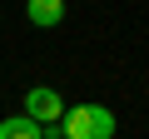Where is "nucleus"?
Here are the masks:
<instances>
[{
	"instance_id": "nucleus-1",
	"label": "nucleus",
	"mask_w": 149,
	"mask_h": 139,
	"mask_svg": "<svg viewBox=\"0 0 149 139\" xmlns=\"http://www.w3.org/2000/svg\"><path fill=\"white\" fill-rule=\"evenodd\" d=\"M114 129H119L114 109H109V104H95V99L70 104V109H65V119L55 124V134H60V139H114Z\"/></svg>"
},
{
	"instance_id": "nucleus-2",
	"label": "nucleus",
	"mask_w": 149,
	"mask_h": 139,
	"mask_svg": "<svg viewBox=\"0 0 149 139\" xmlns=\"http://www.w3.org/2000/svg\"><path fill=\"white\" fill-rule=\"evenodd\" d=\"M25 119L40 124V129H55V124L65 119V99H60V90H50V85L25 90Z\"/></svg>"
},
{
	"instance_id": "nucleus-3",
	"label": "nucleus",
	"mask_w": 149,
	"mask_h": 139,
	"mask_svg": "<svg viewBox=\"0 0 149 139\" xmlns=\"http://www.w3.org/2000/svg\"><path fill=\"white\" fill-rule=\"evenodd\" d=\"M25 15H30V25H60L65 20V5H60V0H30V5H25Z\"/></svg>"
},
{
	"instance_id": "nucleus-4",
	"label": "nucleus",
	"mask_w": 149,
	"mask_h": 139,
	"mask_svg": "<svg viewBox=\"0 0 149 139\" xmlns=\"http://www.w3.org/2000/svg\"><path fill=\"white\" fill-rule=\"evenodd\" d=\"M0 139H50V129H40L25 114H15V119H0Z\"/></svg>"
}]
</instances>
